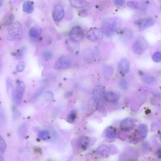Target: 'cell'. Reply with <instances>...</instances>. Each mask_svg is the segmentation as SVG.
Instances as JSON below:
<instances>
[{
  "instance_id": "6da1fadb",
  "label": "cell",
  "mask_w": 161,
  "mask_h": 161,
  "mask_svg": "<svg viewBox=\"0 0 161 161\" xmlns=\"http://www.w3.org/2000/svg\"><path fill=\"white\" fill-rule=\"evenodd\" d=\"M121 24V21L118 18L106 19L103 22V32L107 37H110L119 30Z\"/></svg>"
},
{
  "instance_id": "7a4b0ae2",
  "label": "cell",
  "mask_w": 161,
  "mask_h": 161,
  "mask_svg": "<svg viewBox=\"0 0 161 161\" xmlns=\"http://www.w3.org/2000/svg\"><path fill=\"white\" fill-rule=\"evenodd\" d=\"M23 35V31L21 24L18 22H15L8 29V39L10 41L21 39Z\"/></svg>"
},
{
  "instance_id": "3957f363",
  "label": "cell",
  "mask_w": 161,
  "mask_h": 161,
  "mask_svg": "<svg viewBox=\"0 0 161 161\" xmlns=\"http://www.w3.org/2000/svg\"><path fill=\"white\" fill-rule=\"evenodd\" d=\"M148 47V43L144 37H138L133 45V50L136 54L140 55L143 53Z\"/></svg>"
},
{
  "instance_id": "277c9868",
  "label": "cell",
  "mask_w": 161,
  "mask_h": 161,
  "mask_svg": "<svg viewBox=\"0 0 161 161\" xmlns=\"http://www.w3.org/2000/svg\"><path fill=\"white\" fill-rule=\"evenodd\" d=\"M69 37L71 40L79 43L84 39L85 35L83 29L80 26H76L70 30Z\"/></svg>"
},
{
  "instance_id": "5b68a950",
  "label": "cell",
  "mask_w": 161,
  "mask_h": 161,
  "mask_svg": "<svg viewBox=\"0 0 161 161\" xmlns=\"http://www.w3.org/2000/svg\"><path fill=\"white\" fill-rule=\"evenodd\" d=\"M25 91V85L23 82L20 81L18 83L15 91L14 98L18 105L21 104Z\"/></svg>"
},
{
  "instance_id": "8992f818",
  "label": "cell",
  "mask_w": 161,
  "mask_h": 161,
  "mask_svg": "<svg viewBox=\"0 0 161 161\" xmlns=\"http://www.w3.org/2000/svg\"><path fill=\"white\" fill-rule=\"evenodd\" d=\"M106 91L104 88L101 85H98L93 89V100L97 103L102 102L105 100Z\"/></svg>"
},
{
  "instance_id": "52a82bcc",
  "label": "cell",
  "mask_w": 161,
  "mask_h": 161,
  "mask_svg": "<svg viewBox=\"0 0 161 161\" xmlns=\"http://www.w3.org/2000/svg\"><path fill=\"white\" fill-rule=\"evenodd\" d=\"M72 64L70 59L66 56L59 58L55 64V68L58 70H65L68 69Z\"/></svg>"
},
{
  "instance_id": "ba28073f",
  "label": "cell",
  "mask_w": 161,
  "mask_h": 161,
  "mask_svg": "<svg viewBox=\"0 0 161 161\" xmlns=\"http://www.w3.org/2000/svg\"><path fill=\"white\" fill-rule=\"evenodd\" d=\"M103 35L102 31L97 28H92L87 33V37L92 42H95L102 39Z\"/></svg>"
},
{
  "instance_id": "9c48e42d",
  "label": "cell",
  "mask_w": 161,
  "mask_h": 161,
  "mask_svg": "<svg viewBox=\"0 0 161 161\" xmlns=\"http://www.w3.org/2000/svg\"><path fill=\"white\" fill-rule=\"evenodd\" d=\"M155 21L151 17H147L140 19L134 22V24L138 26L141 30L151 27L154 25Z\"/></svg>"
},
{
  "instance_id": "30bf717a",
  "label": "cell",
  "mask_w": 161,
  "mask_h": 161,
  "mask_svg": "<svg viewBox=\"0 0 161 161\" xmlns=\"http://www.w3.org/2000/svg\"><path fill=\"white\" fill-rule=\"evenodd\" d=\"M135 124L133 120L131 118H126L122 120L120 124V128L124 132L130 131L135 127Z\"/></svg>"
},
{
  "instance_id": "8fae6325",
  "label": "cell",
  "mask_w": 161,
  "mask_h": 161,
  "mask_svg": "<svg viewBox=\"0 0 161 161\" xmlns=\"http://www.w3.org/2000/svg\"><path fill=\"white\" fill-rule=\"evenodd\" d=\"M64 10L63 7L60 5L55 6L52 14L54 20L56 21H61L64 16Z\"/></svg>"
},
{
  "instance_id": "7c38bea8",
  "label": "cell",
  "mask_w": 161,
  "mask_h": 161,
  "mask_svg": "<svg viewBox=\"0 0 161 161\" xmlns=\"http://www.w3.org/2000/svg\"><path fill=\"white\" fill-rule=\"evenodd\" d=\"M130 62L129 60L126 58H122L118 64V68L122 73L126 74L129 72L130 68Z\"/></svg>"
},
{
  "instance_id": "4fadbf2b",
  "label": "cell",
  "mask_w": 161,
  "mask_h": 161,
  "mask_svg": "<svg viewBox=\"0 0 161 161\" xmlns=\"http://www.w3.org/2000/svg\"><path fill=\"white\" fill-rule=\"evenodd\" d=\"M133 32L131 30L126 28L122 30L120 34L122 42L124 44L128 43L132 38Z\"/></svg>"
},
{
  "instance_id": "5bb4252c",
  "label": "cell",
  "mask_w": 161,
  "mask_h": 161,
  "mask_svg": "<svg viewBox=\"0 0 161 161\" xmlns=\"http://www.w3.org/2000/svg\"><path fill=\"white\" fill-rule=\"evenodd\" d=\"M66 44L67 48L69 51L73 53H77L80 50L79 43L69 39L66 40Z\"/></svg>"
},
{
  "instance_id": "9a60e30c",
  "label": "cell",
  "mask_w": 161,
  "mask_h": 161,
  "mask_svg": "<svg viewBox=\"0 0 161 161\" xmlns=\"http://www.w3.org/2000/svg\"><path fill=\"white\" fill-rule=\"evenodd\" d=\"M120 96L117 93L112 91H109L106 93L105 100L109 103H115L117 102Z\"/></svg>"
},
{
  "instance_id": "2e32d148",
  "label": "cell",
  "mask_w": 161,
  "mask_h": 161,
  "mask_svg": "<svg viewBox=\"0 0 161 161\" xmlns=\"http://www.w3.org/2000/svg\"><path fill=\"white\" fill-rule=\"evenodd\" d=\"M138 134L141 138L144 139L147 137L149 132L148 126L145 124H141L138 129Z\"/></svg>"
},
{
  "instance_id": "e0dca14e",
  "label": "cell",
  "mask_w": 161,
  "mask_h": 161,
  "mask_svg": "<svg viewBox=\"0 0 161 161\" xmlns=\"http://www.w3.org/2000/svg\"><path fill=\"white\" fill-rule=\"evenodd\" d=\"M104 134L108 138H114L117 136V130L113 126H108L105 130Z\"/></svg>"
},
{
  "instance_id": "ac0fdd59",
  "label": "cell",
  "mask_w": 161,
  "mask_h": 161,
  "mask_svg": "<svg viewBox=\"0 0 161 161\" xmlns=\"http://www.w3.org/2000/svg\"><path fill=\"white\" fill-rule=\"evenodd\" d=\"M42 32V29L39 27H35L30 30L29 35L30 37L34 38L38 37Z\"/></svg>"
},
{
  "instance_id": "d6986e66",
  "label": "cell",
  "mask_w": 161,
  "mask_h": 161,
  "mask_svg": "<svg viewBox=\"0 0 161 161\" xmlns=\"http://www.w3.org/2000/svg\"><path fill=\"white\" fill-rule=\"evenodd\" d=\"M103 75L106 78H110L113 75L114 73V69L113 67L109 65L104 66L102 68Z\"/></svg>"
},
{
  "instance_id": "ffe728a7",
  "label": "cell",
  "mask_w": 161,
  "mask_h": 161,
  "mask_svg": "<svg viewBox=\"0 0 161 161\" xmlns=\"http://www.w3.org/2000/svg\"><path fill=\"white\" fill-rule=\"evenodd\" d=\"M89 143V138L86 137H82L79 138L77 141L78 146L84 149L87 148Z\"/></svg>"
},
{
  "instance_id": "44dd1931",
  "label": "cell",
  "mask_w": 161,
  "mask_h": 161,
  "mask_svg": "<svg viewBox=\"0 0 161 161\" xmlns=\"http://www.w3.org/2000/svg\"><path fill=\"white\" fill-rule=\"evenodd\" d=\"M6 83L7 92L9 95L10 97L14 98L15 91L12 80L10 78H8L6 80Z\"/></svg>"
},
{
  "instance_id": "7402d4cb",
  "label": "cell",
  "mask_w": 161,
  "mask_h": 161,
  "mask_svg": "<svg viewBox=\"0 0 161 161\" xmlns=\"http://www.w3.org/2000/svg\"><path fill=\"white\" fill-rule=\"evenodd\" d=\"M141 75V80L144 83L151 84L155 81V78L151 75L142 74Z\"/></svg>"
},
{
  "instance_id": "603a6c76",
  "label": "cell",
  "mask_w": 161,
  "mask_h": 161,
  "mask_svg": "<svg viewBox=\"0 0 161 161\" xmlns=\"http://www.w3.org/2000/svg\"><path fill=\"white\" fill-rule=\"evenodd\" d=\"M70 2L73 7L77 8H83L86 5V3L83 0H70Z\"/></svg>"
},
{
  "instance_id": "cb8c5ba5",
  "label": "cell",
  "mask_w": 161,
  "mask_h": 161,
  "mask_svg": "<svg viewBox=\"0 0 161 161\" xmlns=\"http://www.w3.org/2000/svg\"><path fill=\"white\" fill-rule=\"evenodd\" d=\"M23 9L24 12L28 13H32L33 10V7L31 2L27 1L23 5Z\"/></svg>"
},
{
  "instance_id": "d4e9b609",
  "label": "cell",
  "mask_w": 161,
  "mask_h": 161,
  "mask_svg": "<svg viewBox=\"0 0 161 161\" xmlns=\"http://www.w3.org/2000/svg\"><path fill=\"white\" fill-rule=\"evenodd\" d=\"M14 19V17L12 14H10L6 16L5 19L3 20V24L7 26L10 25L12 23Z\"/></svg>"
},
{
  "instance_id": "484cf974",
  "label": "cell",
  "mask_w": 161,
  "mask_h": 161,
  "mask_svg": "<svg viewBox=\"0 0 161 161\" xmlns=\"http://www.w3.org/2000/svg\"><path fill=\"white\" fill-rule=\"evenodd\" d=\"M76 112L75 110L72 111L70 112L67 117L69 122L73 123L74 122L76 117Z\"/></svg>"
},
{
  "instance_id": "4316f807",
  "label": "cell",
  "mask_w": 161,
  "mask_h": 161,
  "mask_svg": "<svg viewBox=\"0 0 161 161\" xmlns=\"http://www.w3.org/2000/svg\"><path fill=\"white\" fill-rule=\"evenodd\" d=\"M6 149V142L1 136H0V152L2 153H4Z\"/></svg>"
},
{
  "instance_id": "83f0119b",
  "label": "cell",
  "mask_w": 161,
  "mask_h": 161,
  "mask_svg": "<svg viewBox=\"0 0 161 161\" xmlns=\"http://www.w3.org/2000/svg\"><path fill=\"white\" fill-rule=\"evenodd\" d=\"M118 85L120 88L124 90L128 89L129 87L128 83L124 79H121L119 81Z\"/></svg>"
},
{
  "instance_id": "f1b7e54d",
  "label": "cell",
  "mask_w": 161,
  "mask_h": 161,
  "mask_svg": "<svg viewBox=\"0 0 161 161\" xmlns=\"http://www.w3.org/2000/svg\"><path fill=\"white\" fill-rule=\"evenodd\" d=\"M127 5L129 8L135 9H138L140 7L139 3L136 1H129L127 3Z\"/></svg>"
},
{
  "instance_id": "f546056e",
  "label": "cell",
  "mask_w": 161,
  "mask_h": 161,
  "mask_svg": "<svg viewBox=\"0 0 161 161\" xmlns=\"http://www.w3.org/2000/svg\"><path fill=\"white\" fill-rule=\"evenodd\" d=\"M44 59L46 61H49L53 57V54L50 50H46L44 51L43 54Z\"/></svg>"
},
{
  "instance_id": "4dcf8cb0",
  "label": "cell",
  "mask_w": 161,
  "mask_h": 161,
  "mask_svg": "<svg viewBox=\"0 0 161 161\" xmlns=\"http://www.w3.org/2000/svg\"><path fill=\"white\" fill-rule=\"evenodd\" d=\"M39 136L41 139L46 140L49 137V133L47 131H41L39 133Z\"/></svg>"
},
{
  "instance_id": "1f68e13d",
  "label": "cell",
  "mask_w": 161,
  "mask_h": 161,
  "mask_svg": "<svg viewBox=\"0 0 161 161\" xmlns=\"http://www.w3.org/2000/svg\"><path fill=\"white\" fill-rule=\"evenodd\" d=\"M152 59L153 61L156 63H159L161 61V54L160 52H156L153 54Z\"/></svg>"
},
{
  "instance_id": "d6a6232c",
  "label": "cell",
  "mask_w": 161,
  "mask_h": 161,
  "mask_svg": "<svg viewBox=\"0 0 161 161\" xmlns=\"http://www.w3.org/2000/svg\"><path fill=\"white\" fill-rule=\"evenodd\" d=\"M25 63L23 61L19 63L17 67V72L19 73L23 72L25 68Z\"/></svg>"
},
{
  "instance_id": "836d02e7",
  "label": "cell",
  "mask_w": 161,
  "mask_h": 161,
  "mask_svg": "<svg viewBox=\"0 0 161 161\" xmlns=\"http://www.w3.org/2000/svg\"><path fill=\"white\" fill-rule=\"evenodd\" d=\"M92 51H85L84 54V57L85 59L89 60L92 58Z\"/></svg>"
},
{
  "instance_id": "e575fe53",
  "label": "cell",
  "mask_w": 161,
  "mask_h": 161,
  "mask_svg": "<svg viewBox=\"0 0 161 161\" xmlns=\"http://www.w3.org/2000/svg\"><path fill=\"white\" fill-rule=\"evenodd\" d=\"M26 50V48L24 47L22 48L17 54V57L20 58L22 57L24 55Z\"/></svg>"
},
{
  "instance_id": "d590c367",
  "label": "cell",
  "mask_w": 161,
  "mask_h": 161,
  "mask_svg": "<svg viewBox=\"0 0 161 161\" xmlns=\"http://www.w3.org/2000/svg\"><path fill=\"white\" fill-rule=\"evenodd\" d=\"M114 2L116 5L120 6L124 4L125 1L124 0H115Z\"/></svg>"
},
{
  "instance_id": "8d00e7d4",
  "label": "cell",
  "mask_w": 161,
  "mask_h": 161,
  "mask_svg": "<svg viewBox=\"0 0 161 161\" xmlns=\"http://www.w3.org/2000/svg\"><path fill=\"white\" fill-rule=\"evenodd\" d=\"M157 155H158V156L159 158H160L161 157V149L160 148H159L158 149V151H157Z\"/></svg>"
},
{
  "instance_id": "74e56055",
  "label": "cell",
  "mask_w": 161,
  "mask_h": 161,
  "mask_svg": "<svg viewBox=\"0 0 161 161\" xmlns=\"http://www.w3.org/2000/svg\"><path fill=\"white\" fill-rule=\"evenodd\" d=\"M4 158L3 156L1 154H0V161H3L4 160Z\"/></svg>"
},
{
  "instance_id": "f35d334b",
  "label": "cell",
  "mask_w": 161,
  "mask_h": 161,
  "mask_svg": "<svg viewBox=\"0 0 161 161\" xmlns=\"http://www.w3.org/2000/svg\"><path fill=\"white\" fill-rule=\"evenodd\" d=\"M2 0H0V6H2Z\"/></svg>"
}]
</instances>
